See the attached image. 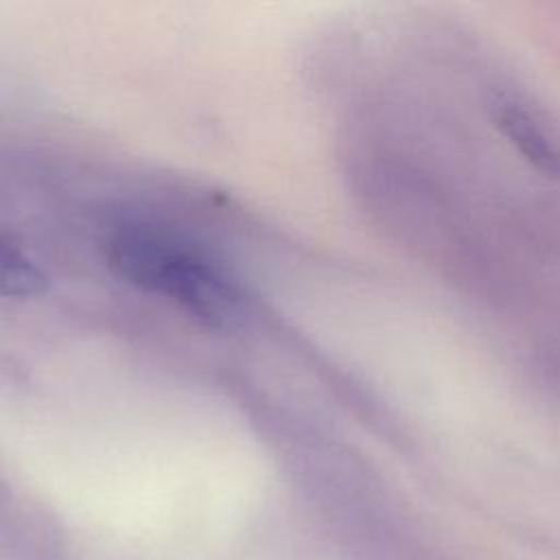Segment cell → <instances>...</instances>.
Listing matches in <instances>:
<instances>
[{
    "mask_svg": "<svg viewBox=\"0 0 560 560\" xmlns=\"http://www.w3.org/2000/svg\"><path fill=\"white\" fill-rule=\"evenodd\" d=\"M490 107L497 125L521 149L523 155H527L545 173L560 171V153L553 140L545 133L540 122L521 103L505 94H497Z\"/></svg>",
    "mask_w": 560,
    "mask_h": 560,
    "instance_id": "2",
    "label": "cell"
},
{
    "mask_svg": "<svg viewBox=\"0 0 560 560\" xmlns=\"http://www.w3.org/2000/svg\"><path fill=\"white\" fill-rule=\"evenodd\" d=\"M107 258L122 280L173 300L212 328H234L245 317L241 289L217 265L162 230H118L107 245Z\"/></svg>",
    "mask_w": 560,
    "mask_h": 560,
    "instance_id": "1",
    "label": "cell"
},
{
    "mask_svg": "<svg viewBox=\"0 0 560 560\" xmlns=\"http://www.w3.org/2000/svg\"><path fill=\"white\" fill-rule=\"evenodd\" d=\"M48 276L13 243L0 241V295L31 298L44 293Z\"/></svg>",
    "mask_w": 560,
    "mask_h": 560,
    "instance_id": "3",
    "label": "cell"
}]
</instances>
